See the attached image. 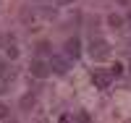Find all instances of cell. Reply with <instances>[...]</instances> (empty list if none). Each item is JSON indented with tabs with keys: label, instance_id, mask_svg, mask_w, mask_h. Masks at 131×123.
I'll list each match as a JSON object with an SVG mask.
<instances>
[{
	"label": "cell",
	"instance_id": "cell-1",
	"mask_svg": "<svg viewBox=\"0 0 131 123\" xmlns=\"http://www.w3.org/2000/svg\"><path fill=\"white\" fill-rule=\"evenodd\" d=\"M89 55H92V60H105L110 55V44L105 39H92L89 42Z\"/></svg>",
	"mask_w": 131,
	"mask_h": 123
},
{
	"label": "cell",
	"instance_id": "cell-2",
	"mask_svg": "<svg viewBox=\"0 0 131 123\" xmlns=\"http://www.w3.org/2000/svg\"><path fill=\"white\" fill-rule=\"evenodd\" d=\"M29 71H31V76H34V79H45L52 68H50L45 60H31V63H29Z\"/></svg>",
	"mask_w": 131,
	"mask_h": 123
},
{
	"label": "cell",
	"instance_id": "cell-3",
	"mask_svg": "<svg viewBox=\"0 0 131 123\" xmlns=\"http://www.w3.org/2000/svg\"><path fill=\"white\" fill-rule=\"evenodd\" d=\"M110 71H94L92 73V81L97 84V86H100V89H107V86H110Z\"/></svg>",
	"mask_w": 131,
	"mask_h": 123
},
{
	"label": "cell",
	"instance_id": "cell-4",
	"mask_svg": "<svg viewBox=\"0 0 131 123\" xmlns=\"http://www.w3.org/2000/svg\"><path fill=\"white\" fill-rule=\"evenodd\" d=\"M79 52H81V42L76 37L66 42V55H68V58H79Z\"/></svg>",
	"mask_w": 131,
	"mask_h": 123
},
{
	"label": "cell",
	"instance_id": "cell-5",
	"mask_svg": "<svg viewBox=\"0 0 131 123\" xmlns=\"http://www.w3.org/2000/svg\"><path fill=\"white\" fill-rule=\"evenodd\" d=\"M50 68L55 71V73H66V71H68V63H66L63 58H52L50 60Z\"/></svg>",
	"mask_w": 131,
	"mask_h": 123
},
{
	"label": "cell",
	"instance_id": "cell-6",
	"mask_svg": "<svg viewBox=\"0 0 131 123\" xmlns=\"http://www.w3.org/2000/svg\"><path fill=\"white\" fill-rule=\"evenodd\" d=\"M34 102H37V97L34 94H24V97H21V110H31V107H34Z\"/></svg>",
	"mask_w": 131,
	"mask_h": 123
},
{
	"label": "cell",
	"instance_id": "cell-7",
	"mask_svg": "<svg viewBox=\"0 0 131 123\" xmlns=\"http://www.w3.org/2000/svg\"><path fill=\"white\" fill-rule=\"evenodd\" d=\"M107 24H110L113 29H121L123 26V18L118 16V13H110V16H107Z\"/></svg>",
	"mask_w": 131,
	"mask_h": 123
},
{
	"label": "cell",
	"instance_id": "cell-8",
	"mask_svg": "<svg viewBox=\"0 0 131 123\" xmlns=\"http://www.w3.org/2000/svg\"><path fill=\"white\" fill-rule=\"evenodd\" d=\"M37 52H39V55H47V52H50V44H47V42H39V44H37Z\"/></svg>",
	"mask_w": 131,
	"mask_h": 123
},
{
	"label": "cell",
	"instance_id": "cell-9",
	"mask_svg": "<svg viewBox=\"0 0 131 123\" xmlns=\"http://www.w3.org/2000/svg\"><path fill=\"white\" fill-rule=\"evenodd\" d=\"M8 118H10V110L5 105H0V120H8Z\"/></svg>",
	"mask_w": 131,
	"mask_h": 123
},
{
	"label": "cell",
	"instance_id": "cell-10",
	"mask_svg": "<svg viewBox=\"0 0 131 123\" xmlns=\"http://www.w3.org/2000/svg\"><path fill=\"white\" fill-rule=\"evenodd\" d=\"M5 55H8V58H16V55H18V50H16V44H8V50H5Z\"/></svg>",
	"mask_w": 131,
	"mask_h": 123
},
{
	"label": "cell",
	"instance_id": "cell-11",
	"mask_svg": "<svg viewBox=\"0 0 131 123\" xmlns=\"http://www.w3.org/2000/svg\"><path fill=\"white\" fill-rule=\"evenodd\" d=\"M110 73H113V76H121V73H123V65H121V63H115L113 68H110Z\"/></svg>",
	"mask_w": 131,
	"mask_h": 123
},
{
	"label": "cell",
	"instance_id": "cell-12",
	"mask_svg": "<svg viewBox=\"0 0 131 123\" xmlns=\"http://www.w3.org/2000/svg\"><path fill=\"white\" fill-rule=\"evenodd\" d=\"M58 5H68V3H73V0H55Z\"/></svg>",
	"mask_w": 131,
	"mask_h": 123
},
{
	"label": "cell",
	"instance_id": "cell-13",
	"mask_svg": "<svg viewBox=\"0 0 131 123\" xmlns=\"http://www.w3.org/2000/svg\"><path fill=\"white\" fill-rule=\"evenodd\" d=\"M128 71H131V65H128Z\"/></svg>",
	"mask_w": 131,
	"mask_h": 123
}]
</instances>
